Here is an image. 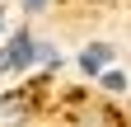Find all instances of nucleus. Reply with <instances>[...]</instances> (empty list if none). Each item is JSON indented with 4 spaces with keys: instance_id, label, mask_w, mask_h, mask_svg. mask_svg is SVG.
Wrapping results in <instances>:
<instances>
[{
    "instance_id": "3",
    "label": "nucleus",
    "mask_w": 131,
    "mask_h": 127,
    "mask_svg": "<svg viewBox=\"0 0 131 127\" xmlns=\"http://www.w3.org/2000/svg\"><path fill=\"white\" fill-rule=\"evenodd\" d=\"M80 71H84V75H103V71H112V47H108V42H89L84 52H80Z\"/></svg>"
},
{
    "instance_id": "4",
    "label": "nucleus",
    "mask_w": 131,
    "mask_h": 127,
    "mask_svg": "<svg viewBox=\"0 0 131 127\" xmlns=\"http://www.w3.org/2000/svg\"><path fill=\"white\" fill-rule=\"evenodd\" d=\"M98 85H103L108 94H122V89H126V75H122V71H103V75H98Z\"/></svg>"
},
{
    "instance_id": "5",
    "label": "nucleus",
    "mask_w": 131,
    "mask_h": 127,
    "mask_svg": "<svg viewBox=\"0 0 131 127\" xmlns=\"http://www.w3.org/2000/svg\"><path fill=\"white\" fill-rule=\"evenodd\" d=\"M38 61H42V66H52V71H56V66H61V52H56L52 42H38Z\"/></svg>"
},
{
    "instance_id": "7",
    "label": "nucleus",
    "mask_w": 131,
    "mask_h": 127,
    "mask_svg": "<svg viewBox=\"0 0 131 127\" xmlns=\"http://www.w3.org/2000/svg\"><path fill=\"white\" fill-rule=\"evenodd\" d=\"M0 28H5V5H0Z\"/></svg>"
},
{
    "instance_id": "6",
    "label": "nucleus",
    "mask_w": 131,
    "mask_h": 127,
    "mask_svg": "<svg viewBox=\"0 0 131 127\" xmlns=\"http://www.w3.org/2000/svg\"><path fill=\"white\" fill-rule=\"evenodd\" d=\"M47 5V0H24V10H42Z\"/></svg>"
},
{
    "instance_id": "2",
    "label": "nucleus",
    "mask_w": 131,
    "mask_h": 127,
    "mask_svg": "<svg viewBox=\"0 0 131 127\" xmlns=\"http://www.w3.org/2000/svg\"><path fill=\"white\" fill-rule=\"evenodd\" d=\"M33 118V89H9V94H0V127H24Z\"/></svg>"
},
{
    "instance_id": "1",
    "label": "nucleus",
    "mask_w": 131,
    "mask_h": 127,
    "mask_svg": "<svg viewBox=\"0 0 131 127\" xmlns=\"http://www.w3.org/2000/svg\"><path fill=\"white\" fill-rule=\"evenodd\" d=\"M33 61H38V38H33L28 28H14V38L0 47V75H9V71H28Z\"/></svg>"
}]
</instances>
